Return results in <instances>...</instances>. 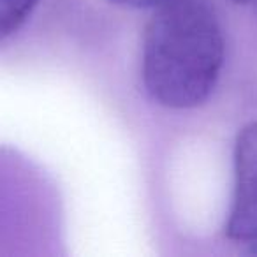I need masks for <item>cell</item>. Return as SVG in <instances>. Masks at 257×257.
<instances>
[{"label":"cell","mask_w":257,"mask_h":257,"mask_svg":"<svg viewBox=\"0 0 257 257\" xmlns=\"http://www.w3.org/2000/svg\"><path fill=\"white\" fill-rule=\"evenodd\" d=\"M224 51L220 23L206 0H164L145 34L147 92L166 107L199 106L217 85Z\"/></svg>","instance_id":"obj_1"},{"label":"cell","mask_w":257,"mask_h":257,"mask_svg":"<svg viewBox=\"0 0 257 257\" xmlns=\"http://www.w3.org/2000/svg\"><path fill=\"white\" fill-rule=\"evenodd\" d=\"M236 189L225 232L231 239H257V121L239 131L234 147Z\"/></svg>","instance_id":"obj_2"},{"label":"cell","mask_w":257,"mask_h":257,"mask_svg":"<svg viewBox=\"0 0 257 257\" xmlns=\"http://www.w3.org/2000/svg\"><path fill=\"white\" fill-rule=\"evenodd\" d=\"M39 0H0V41L13 36L34 13Z\"/></svg>","instance_id":"obj_3"},{"label":"cell","mask_w":257,"mask_h":257,"mask_svg":"<svg viewBox=\"0 0 257 257\" xmlns=\"http://www.w3.org/2000/svg\"><path fill=\"white\" fill-rule=\"evenodd\" d=\"M111 2L131 9H148V8H157L164 0H111Z\"/></svg>","instance_id":"obj_4"},{"label":"cell","mask_w":257,"mask_h":257,"mask_svg":"<svg viewBox=\"0 0 257 257\" xmlns=\"http://www.w3.org/2000/svg\"><path fill=\"white\" fill-rule=\"evenodd\" d=\"M232 2H236V4H246V2H250V0H232Z\"/></svg>","instance_id":"obj_5"}]
</instances>
